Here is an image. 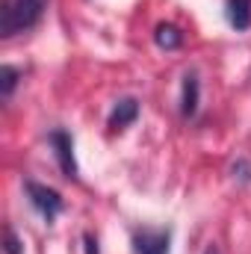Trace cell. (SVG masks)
Wrapping results in <instances>:
<instances>
[{
    "instance_id": "obj_12",
    "label": "cell",
    "mask_w": 251,
    "mask_h": 254,
    "mask_svg": "<svg viewBox=\"0 0 251 254\" xmlns=\"http://www.w3.org/2000/svg\"><path fill=\"white\" fill-rule=\"evenodd\" d=\"M83 243H86V254H98V243L92 240V234H86V237H83Z\"/></svg>"
},
{
    "instance_id": "obj_5",
    "label": "cell",
    "mask_w": 251,
    "mask_h": 254,
    "mask_svg": "<svg viewBox=\"0 0 251 254\" xmlns=\"http://www.w3.org/2000/svg\"><path fill=\"white\" fill-rule=\"evenodd\" d=\"M136 116H139V101L136 98L116 101V107L110 113V130H125V127H130L136 122Z\"/></svg>"
},
{
    "instance_id": "obj_6",
    "label": "cell",
    "mask_w": 251,
    "mask_h": 254,
    "mask_svg": "<svg viewBox=\"0 0 251 254\" xmlns=\"http://www.w3.org/2000/svg\"><path fill=\"white\" fill-rule=\"evenodd\" d=\"M198 95H201V83L195 74H187L184 77V92H181V113L184 119H192L198 113Z\"/></svg>"
},
{
    "instance_id": "obj_7",
    "label": "cell",
    "mask_w": 251,
    "mask_h": 254,
    "mask_svg": "<svg viewBox=\"0 0 251 254\" xmlns=\"http://www.w3.org/2000/svg\"><path fill=\"white\" fill-rule=\"evenodd\" d=\"M228 21L234 30L251 27V0H228Z\"/></svg>"
},
{
    "instance_id": "obj_11",
    "label": "cell",
    "mask_w": 251,
    "mask_h": 254,
    "mask_svg": "<svg viewBox=\"0 0 251 254\" xmlns=\"http://www.w3.org/2000/svg\"><path fill=\"white\" fill-rule=\"evenodd\" d=\"M6 254H21V243L12 228H6Z\"/></svg>"
},
{
    "instance_id": "obj_8",
    "label": "cell",
    "mask_w": 251,
    "mask_h": 254,
    "mask_svg": "<svg viewBox=\"0 0 251 254\" xmlns=\"http://www.w3.org/2000/svg\"><path fill=\"white\" fill-rule=\"evenodd\" d=\"M154 42H157L160 48H166V51H175V48H181L184 36H181V30H178L175 24H160L157 33H154Z\"/></svg>"
},
{
    "instance_id": "obj_4",
    "label": "cell",
    "mask_w": 251,
    "mask_h": 254,
    "mask_svg": "<svg viewBox=\"0 0 251 254\" xmlns=\"http://www.w3.org/2000/svg\"><path fill=\"white\" fill-rule=\"evenodd\" d=\"M172 234L169 231H154V228H142L133 234V249L136 254H169Z\"/></svg>"
},
{
    "instance_id": "obj_3",
    "label": "cell",
    "mask_w": 251,
    "mask_h": 254,
    "mask_svg": "<svg viewBox=\"0 0 251 254\" xmlns=\"http://www.w3.org/2000/svg\"><path fill=\"white\" fill-rule=\"evenodd\" d=\"M51 145H54V151H57V160H60V169L65 172V178H77V163H74V139H71V133L63 130V127H57V130H51Z\"/></svg>"
},
{
    "instance_id": "obj_10",
    "label": "cell",
    "mask_w": 251,
    "mask_h": 254,
    "mask_svg": "<svg viewBox=\"0 0 251 254\" xmlns=\"http://www.w3.org/2000/svg\"><path fill=\"white\" fill-rule=\"evenodd\" d=\"M231 172H234V178H240V181H251V163H246V160H237Z\"/></svg>"
},
{
    "instance_id": "obj_9",
    "label": "cell",
    "mask_w": 251,
    "mask_h": 254,
    "mask_svg": "<svg viewBox=\"0 0 251 254\" xmlns=\"http://www.w3.org/2000/svg\"><path fill=\"white\" fill-rule=\"evenodd\" d=\"M18 80H21V74H18L12 65H3V68H0V95H3V98H12Z\"/></svg>"
},
{
    "instance_id": "obj_2",
    "label": "cell",
    "mask_w": 251,
    "mask_h": 254,
    "mask_svg": "<svg viewBox=\"0 0 251 254\" xmlns=\"http://www.w3.org/2000/svg\"><path fill=\"white\" fill-rule=\"evenodd\" d=\"M24 187H27V195H30L33 207H36L48 222H54V219L60 216V210H63V195H60L57 190L42 187V184H36V181H27Z\"/></svg>"
},
{
    "instance_id": "obj_1",
    "label": "cell",
    "mask_w": 251,
    "mask_h": 254,
    "mask_svg": "<svg viewBox=\"0 0 251 254\" xmlns=\"http://www.w3.org/2000/svg\"><path fill=\"white\" fill-rule=\"evenodd\" d=\"M48 0H0V36L12 39L33 30L45 15Z\"/></svg>"
}]
</instances>
